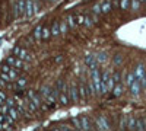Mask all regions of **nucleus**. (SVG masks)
Listing matches in <instances>:
<instances>
[{
  "label": "nucleus",
  "instance_id": "c03bdc74",
  "mask_svg": "<svg viewBox=\"0 0 146 131\" xmlns=\"http://www.w3.org/2000/svg\"><path fill=\"white\" fill-rule=\"evenodd\" d=\"M139 2H140V3H146V0H139Z\"/></svg>",
  "mask_w": 146,
  "mask_h": 131
},
{
  "label": "nucleus",
  "instance_id": "423d86ee",
  "mask_svg": "<svg viewBox=\"0 0 146 131\" xmlns=\"http://www.w3.org/2000/svg\"><path fill=\"white\" fill-rule=\"evenodd\" d=\"M6 63L12 67H15V68H25V63H23V60H21V58L15 57V55H10L7 57V60Z\"/></svg>",
  "mask_w": 146,
  "mask_h": 131
},
{
  "label": "nucleus",
  "instance_id": "79ce46f5",
  "mask_svg": "<svg viewBox=\"0 0 146 131\" xmlns=\"http://www.w3.org/2000/svg\"><path fill=\"white\" fill-rule=\"evenodd\" d=\"M58 128H60V130H62V131H72V130H70V128H69L67 125H60Z\"/></svg>",
  "mask_w": 146,
  "mask_h": 131
},
{
  "label": "nucleus",
  "instance_id": "473e14b6",
  "mask_svg": "<svg viewBox=\"0 0 146 131\" xmlns=\"http://www.w3.org/2000/svg\"><path fill=\"white\" fill-rule=\"evenodd\" d=\"M5 103L9 106V108H16V101H15V99H12V98H7Z\"/></svg>",
  "mask_w": 146,
  "mask_h": 131
},
{
  "label": "nucleus",
  "instance_id": "a878e982",
  "mask_svg": "<svg viewBox=\"0 0 146 131\" xmlns=\"http://www.w3.org/2000/svg\"><path fill=\"white\" fill-rule=\"evenodd\" d=\"M19 115H21V114H19L18 108H10V109H9V117H12L15 121H16L18 118H19Z\"/></svg>",
  "mask_w": 146,
  "mask_h": 131
},
{
  "label": "nucleus",
  "instance_id": "dca6fc26",
  "mask_svg": "<svg viewBox=\"0 0 146 131\" xmlns=\"http://www.w3.org/2000/svg\"><path fill=\"white\" fill-rule=\"evenodd\" d=\"M51 88L50 86H42L41 89H40V96L42 98V101H45L48 96H50V93H51Z\"/></svg>",
  "mask_w": 146,
  "mask_h": 131
},
{
  "label": "nucleus",
  "instance_id": "49530a36",
  "mask_svg": "<svg viewBox=\"0 0 146 131\" xmlns=\"http://www.w3.org/2000/svg\"><path fill=\"white\" fill-rule=\"evenodd\" d=\"M50 2H57V0H50Z\"/></svg>",
  "mask_w": 146,
  "mask_h": 131
},
{
  "label": "nucleus",
  "instance_id": "6e6552de",
  "mask_svg": "<svg viewBox=\"0 0 146 131\" xmlns=\"http://www.w3.org/2000/svg\"><path fill=\"white\" fill-rule=\"evenodd\" d=\"M130 89V93L133 95V96H139V95H140V90H142V83H140V80H135V82H133V85L129 88Z\"/></svg>",
  "mask_w": 146,
  "mask_h": 131
},
{
  "label": "nucleus",
  "instance_id": "5701e85b",
  "mask_svg": "<svg viewBox=\"0 0 146 131\" xmlns=\"http://www.w3.org/2000/svg\"><path fill=\"white\" fill-rule=\"evenodd\" d=\"M95 58H96V63H98V64H102V63L107 61V54L101 51V53H98L95 55Z\"/></svg>",
  "mask_w": 146,
  "mask_h": 131
},
{
  "label": "nucleus",
  "instance_id": "9b49d317",
  "mask_svg": "<svg viewBox=\"0 0 146 131\" xmlns=\"http://www.w3.org/2000/svg\"><path fill=\"white\" fill-rule=\"evenodd\" d=\"M70 99H69V88H66L63 92H60V96H58V103L60 105H69Z\"/></svg>",
  "mask_w": 146,
  "mask_h": 131
},
{
  "label": "nucleus",
  "instance_id": "20e7f679",
  "mask_svg": "<svg viewBox=\"0 0 146 131\" xmlns=\"http://www.w3.org/2000/svg\"><path fill=\"white\" fill-rule=\"evenodd\" d=\"M25 6H27V0H18V2L15 3V7H13L15 18H19L22 15H25Z\"/></svg>",
  "mask_w": 146,
  "mask_h": 131
},
{
  "label": "nucleus",
  "instance_id": "2f4dec72",
  "mask_svg": "<svg viewBox=\"0 0 146 131\" xmlns=\"http://www.w3.org/2000/svg\"><path fill=\"white\" fill-rule=\"evenodd\" d=\"M130 7H131L133 10H139L140 2H139V0H131V2H130Z\"/></svg>",
  "mask_w": 146,
  "mask_h": 131
},
{
  "label": "nucleus",
  "instance_id": "f257e3e1",
  "mask_svg": "<svg viewBox=\"0 0 146 131\" xmlns=\"http://www.w3.org/2000/svg\"><path fill=\"white\" fill-rule=\"evenodd\" d=\"M91 80L95 86V92L96 95H101V89H102V73H100L98 67L91 70Z\"/></svg>",
  "mask_w": 146,
  "mask_h": 131
},
{
  "label": "nucleus",
  "instance_id": "4c0bfd02",
  "mask_svg": "<svg viewBox=\"0 0 146 131\" xmlns=\"http://www.w3.org/2000/svg\"><path fill=\"white\" fill-rule=\"evenodd\" d=\"M0 79L5 80L6 83H7V82H12V80H10V76H9L7 73H2V74H0Z\"/></svg>",
  "mask_w": 146,
  "mask_h": 131
},
{
  "label": "nucleus",
  "instance_id": "7c9ffc66",
  "mask_svg": "<svg viewBox=\"0 0 146 131\" xmlns=\"http://www.w3.org/2000/svg\"><path fill=\"white\" fill-rule=\"evenodd\" d=\"M92 12H94V15H100V13H102V7H101V5H94V7H92Z\"/></svg>",
  "mask_w": 146,
  "mask_h": 131
},
{
  "label": "nucleus",
  "instance_id": "aec40b11",
  "mask_svg": "<svg viewBox=\"0 0 146 131\" xmlns=\"http://www.w3.org/2000/svg\"><path fill=\"white\" fill-rule=\"evenodd\" d=\"M42 26L41 25H38V26H36L35 29H34V32H32V37L35 38V39H41L42 38Z\"/></svg>",
  "mask_w": 146,
  "mask_h": 131
},
{
  "label": "nucleus",
  "instance_id": "c756f323",
  "mask_svg": "<svg viewBox=\"0 0 146 131\" xmlns=\"http://www.w3.org/2000/svg\"><path fill=\"white\" fill-rule=\"evenodd\" d=\"M130 2L131 0H120V7L123 10H127L130 7Z\"/></svg>",
  "mask_w": 146,
  "mask_h": 131
},
{
  "label": "nucleus",
  "instance_id": "4be33fe9",
  "mask_svg": "<svg viewBox=\"0 0 146 131\" xmlns=\"http://www.w3.org/2000/svg\"><path fill=\"white\" fill-rule=\"evenodd\" d=\"M101 7H102V13H110L113 10V6H111V2L105 0L104 3H101Z\"/></svg>",
  "mask_w": 146,
  "mask_h": 131
},
{
  "label": "nucleus",
  "instance_id": "a18cd8bd",
  "mask_svg": "<svg viewBox=\"0 0 146 131\" xmlns=\"http://www.w3.org/2000/svg\"><path fill=\"white\" fill-rule=\"evenodd\" d=\"M118 131H126V130H120V128H118Z\"/></svg>",
  "mask_w": 146,
  "mask_h": 131
},
{
  "label": "nucleus",
  "instance_id": "b1692460",
  "mask_svg": "<svg viewBox=\"0 0 146 131\" xmlns=\"http://www.w3.org/2000/svg\"><path fill=\"white\" fill-rule=\"evenodd\" d=\"M27 86V77H19L16 80V89H23Z\"/></svg>",
  "mask_w": 146,
  "mask_h": 131
},
{
  "label": "nucleus",
  "instance_id": "c85d7f7f",
  "mask_svg": "<svg viewBox=\"0 0 146 131\" xmlns=\"http://www.w3.org/2000/svg\"><path fill=\"white\" fill-rule=\"evenodd\" d=\"M51 37V28H45L44 26V29H42V38L41 39H48Z\"/></svg>",
  "mask_w": 146,
  "mask_h": 131
},
{
  "label": "nucleus",
  "instance_id": "412c9836",
  "mask_svg": "<svg viewBox=\"0 0 146 131\" xmlns=\"http://www.w3.org/2000/svg\"><path fill=\"white\" fill-rule=\"evenodd\" d=\"M60 34H62L60 32V22H54L53 26H51V35L53 37H58Z\"/></svg>",
  "mask_w": 146,
  "mask_h": 131
},
{
  "label": "nucleus",
  "instance_id": "ddd939ff",
  "mask_svg": "<svg viewBox=\"0 0 146 131\" xmlns=\"http://www.w3.org/2000/svg\"><path fill=\"white\" fill-rule=\"evenodd\" d=\"M85 63H86V66H88L91 70H94V68L98 67V63H96V58H95L94 55H91V54H88L86 57H85Z\"/></svg>",
  "mask_w": 146,
  "mask_h": 131
},
{
  "label": "nucleus",
  "instance_id": "a211bd4d",
  "mask_svg": "<svg viewBox=\"0 0 146 131\" xmlns=\"http://www.w3.org/2000/svg\"><path fill=\"white\" fill-rule=\"evenodd\" d=\"M136 131H146V118H137L136 122Z\"/></svg>",
  "mask_w": 146,
  "mask_h": 131
},
{
  "label": "nucleus",
  "instance_id": "0eeeda50",
  "mask_svg": "<svg viewBox=\"0 0 146 131\" xmlns=\"http://www.w3.org/2000/svg\"><path fill=\"white\" fill-rule=\"evenodd\" d=\"M133 71H135V77L137 80H140V83L146 79V70H145V66L143 64H137Z\"/></svg>",
  "mask_w": 146,
  "mask_h": 131
},
{
  "label": "nucleus",
  "instance_id": "9d476101",
  "mask_svg": "<svg viewBox=\"0 0 146 131\" xmlns=\"http://www.w3.org/2000/svg\"><path fill=\"white\" fill-rule=\"evenodd\" d=\"M78 86H79V95H80V101H82V102H85V101H86V98L89 96V93H88V88H86V85H85L83 82H80Z\"/></svg>",
  "mask_w": 146,
  "mask_h": 131
},
{
  "label": "nucleus",
  "instance_id": "2eb2a0df",
  "mask_svg": "<svg viewBox=\"0 0 146 131\" xmlns=\"http://www.w3.org/2000/svg\"><path fill=\"white\" fill-rule=\"evenodd\" d=\"M80 122H82V131H91V121H89L88 115H82Z\"/></svg>",
  "mask_w": 146,
  "mask_h": 131
},
{
  "label": "nucleus",
  "instance_id": "c9c22d12",
  "mask_svg": "<svg viewBox=\"0 0 146 131\" xmlns=\"http://www.w3.org/2000/svg\"><path fill=\"white\" fill-rule=\"evenodd\" d=\"M9 76H10V80H13V79H16L18 77V70L13 67L10 71H9Z\"/></svg>",
  "mask_w": 146,
  "mask_h": 131
},
{
  "label": "nucleus",
  "instance_id": "de8ad7c7",
  "mask_svg": "<svg viewBox=\"0 0 146 131\" xmlns=\"http://www.w3.org/2000/svg\"><path fill=\"white\" fill-rule=\"evenodd\" d=\"M75 131H82V130H75Z\"/></svg>",
  "mask_w": 146,
  "mask_h": 131
},
{
  "label": "nucleus",
  "instance_id": "7ed1b4c3",
  "mask_svg": "<svg viewBox=\"0 0 146 131\" xmlns=\"http://www.w3.org/2000/svg\"><path fill=\"white\" fill-rule=\"evenodd\" d=\"M96 130L98 131H111V125H110L107 117L100 115L96 118Z\"/></svg>",
  "mask_w": 146,
  "mask_h": 131
},
{
  "label": "nucleus",
  "instance_id": "09e8293b",
  "mask_svg": "<svg viewBox=\"0 0 146 131\" xmlns=\"http://www.w3.org/2000/svg\"><path fill=\"white\" fill-rule=\"evenodd\" d=\"M145 90H146V89H145Z\"/></svg>",
  "mask_w": 146,
  "mask_h": 131
},
{
  "label": "nucleus",
  "instance_id": "393cba45",
  "mask_svg": "<svg viewBox=\"0 0 146 131\" xmlns=\"http://www.w3.org/2000/svg\"><path fill=\"white\" fill-rule=\"evenodd\" d=\"M72 124H73V128H75V130H82V122H80V118L73 117V118H72Z\"/></svg>",
  "mask_w": 146,
  "mask_h": 131
},
{
  "label": "nucleus",
  "instance_id": "4468645a",
  "mask_svg": "<svg viewBox=\"0 0 146 131\" xmlns=\"http://www.w3.org/2000/svg\"><path fill=\"white\" fill-rule=\"evenodd\" d=\"M136 122H137V118H135L133 115L127 117V130L129 131H136Z\"/></svg>",
  "mask_w": 146,
  "mask_h": 131
},
{
  "label": "nucleus",
  "instance_id": "39448f33",
  "mask_svg": "<svg viewBox=\"0 0 146 131\" xmlns=\"http://www.w3.org/2000/svg\"><path fill=\"white\" fill-rule=\"evenodd\" d=\"M27 96H28V99L32 102V103H35V106L36 108H42V98L40 96V95H36L34 90H28L27 92Z\"/></svg>",
  "mask_w": 146,
  "mask_h": 131
},
{
  "label": "nucleus",
  "instance_id": "58836bf2",
  "mask_svg": "<svg viewBox=\"0 0 146 131\" xmlns=\"http://www.w3.org/2000/svg\"><path fill=\"white\" fill-rule=\"evenodd\" d=\"M121 61H123V57H121V55H120V54H118V55H115V57H114V63H115V64H117V66H120V64H121Z\"/></svg>",
  "mask_w": 146,
  "mask_h": 131
},
{
  "label": "nucleus",
  "instance_id": "f03ea898",
  "mask_svg": "<svg viewBox=\"0 0 146 131\" xmlns=\"http://www.w3.org/2000/svg\"><path fill=\"white\" fill-rule=\"evenodd\" d=\"M69 99L73 103H79L80 102V95H79V86L76 83H70L69 85Z\"/></svg>",
  "mask_w": 146,
  "mask_h": 131
},
{
  "label": "nucleus",
  "instance_id": "1a4fd4ad",
  "mask_svg": "<svg viewBox=\"0 0 146 131\" xmlns=\"http://www.w3.org/2000/svg\"><path fill=\"white\" fill-rule=\"evenodd\" d=\"M111 77L110 71H104L102 73V89H101V95H105L108 93V80Z\"/></svg>",
  "mask_w": 146,
  "mask_h": 131
},
{
  "label": "nucleus",
  "instance_id": "f8f14e48",
  "mask_svg": "<svg viewBox=\"0 0 146 131\" xmlns=\"http://www.w3.org/2000/svg\"><path fill=\"white\" fill-rule=\"evenodd\" d=\"M35 15V9H34V0H27V6H25V16L31 18Z\"/></svg>",
  "mask_w": 146,
  "mask_h": 131
},
{
  "label": "nucleus",
  "instance_id": "37998d69",
  "mask_svg": "<svg viewBox=\"0 0 146 131\" xmlns=\"http://www.w3.org/2000/svg\"><path fill=\"white\" fill-rule=\"evenodd\" d=\"M53 131H62V130H60V128H54Z\"/></svg>",
  "mask_w": 146,
  "mask_h": 131
},
{
  "label": "nucleus",
  "instance_id": "bb28decb",
  "mask_svg": "<svg viewBox=\"0 0 146 131\" xmlns=\"http://www.w3.org/2000/svg\"><path fill=\"white\" fill-rule=\"evenodd\" d=\"M67 29H69L67 20H62V22H60V32L64 35V34H67Z\"/></svg>",
  "mask_w": 146,
  "mask_h": 131
},
{
  "label": "nucleus",
  "instance_id": "f704fd0d",
  "mask_svg": "<svg viewBox=\"0 0 146 131\" xmlns=\"http://www.w3.org/2000/svg\"><path fill=\"white\" fill-rule=\"evenodd\" d=\"M12 68H13V67H12V66H9L7 63H5V64L2 66V73H7V74H9V71H10Z\"/></svg>",
  "mask_w": 146,
  "mask_h": 131
},
{
  "label": "nucleus",
  "instance_id": "72a5a7b5",
  "mask_svg": "<svg viewBox=\"0 0 146 131\" xmlns=\"http://www.w3.org/2000/svg\"><path fill=\"white\" fill-rule=\"evenodd\" d=\"M94 23H95V22H94V20H92V19L89 18V16H85V23H83L85 26H88V28H92V26H94Z\"/></svg>",
  "mask_w": 146,
  "mask_h": 131
},
{
  "label": "nucleus",
  "instance_id": "a19ab883",
  "mask_svg": "<svg viewBox=\"0 0 146 131\" xmlns=\"http://www.w3.org/2000/svg\"><path fill=\"white\" fill-rule=\"evenodd\" d=\"M6 99H7V96H6V93H5V92H0V101H3V102H6Z\"/></svg>",
  "mask_w": 146,
  "mask_h": 131
},
{
  "label": "nucleus",
  "instance_id": "6ab92c4d",
  "mask_svg": "<svg viewBox=\"0 0 146 131\" xmlns=\"http://www.w3.org/2000/svg\"><path fill=\"white\" fill-rule=\"evenodd\" d=\"M136 80V77H135V71H129V73L126 74V86H131L133 85V82Z\"/></svg>",
  "mask_w": 146,
  "mask_h": 131
},
{
  "label": "nucleus",
  "instance_id": "e433bc0d",
  "mask_svg": "<svg viewBox=\"0 0 146 131\" xmlns=\"http://www.w3.org/2000/svg\"><path fill=\"white\" fill-rule=\"evenodd\" d=\"M113 79L115 80V83H121V74L118 73V71H115V73L113 74Z\"/></svg>",
  "mask_w": 146,
  "mask_h": 131
},
{
  "label": "nucleus",
  "instance_id": "ea45409f",
  "mask_svg": "<svg viewBox=\"0 0 146 131\" xmlns=\"http://www.w3.org/2000/svg\"><path fill=\"white\" fill-rule=\"evenodd\" d=\"M76 23H78V25H83V23H85V16H82V15H79L78 18H76Z\"/></svg>",
  "mask_w": 146,
  "mask_h": 131
},
{
  "label": "nucleus",
  "instance_id": "cd10ccee",
  "mask_svg": "<svg viewBox=\"0 0 146 131\" xmlns=\"http://www.w3.org/2000/svg\"><path fill=\"white\" fill-rule=\"evenodd\" d=\"M66 20H67V25H69V28H72V29H73V28L76 26V22H75V16H73V15H69Z\"/></svg>",
  "mask_w": 146,
  "mask_h": 131
},
{
  "label": "nucleus",
  "instance_id": "f3484780",
  "mask_svg": "<svg viewBox=\"0 0 146 131\" xmlns=\"http://www.w3.org/2000/svg\"><path fill=\"white\" fill-rule=\"evenodd\" d=\"M123 90H124V88H123V83H117L115 88L113 89V96H114V98L121 96V95H123Z\"/></svg>",
  "mask_w": 146,
  "mask_h": 131
}]
</instances>
